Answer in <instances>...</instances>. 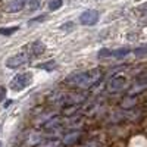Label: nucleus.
Masks as SVG:
<instances>
[{
  "label": "nucleus",
  "instance_id": "nucleus-4",
  "mask_svg": "<svg viewBox=\"0 0 147 147\" xmlns=\"http://www.w3.org/2000/svg\"><path fill=\"white\" fill-rule=\"evenodd\" d=\"M97 21H99V12H97L96 9L85 10L84 13H81V16H80V22L82 24V25H87V27L94 25Z\"/></svg>",
  "mask_w": 147,
  "mask_h": 147
},
{
  "label": "nucleus",
  "instance_id": "nucleus-3",
  "mask_svg": "<svg viewBox=\"0 0 147 147\" xmlns=\"http://www.w3.org/2000/svg\"><path fill=\"white\" fill-rule=\"evenodd\" d=\"M31 57H34L32 53H31V50H25V52L16 53V55H13V56L7 57V60H6V66H7V68H12V69L19 68V66H22V65L28 63V60H30Z\"/></svg>",
  "mask_w": 147,
  "mask_h": 147
},
{
  "label": "nucleus",
  "instance_id": "nucleus-19",
  "mask_svg": "<svg viewBox=\"0 0 147 147\" xmlns=\"http://www.w3.org/2000/svg\"><path fill=\"white\" fill-rule=\"evenodd\" d=\"M134 53H136V55H143V53H147V46L136 49V50H134Z\"/></svg>",
  "mask_w": 147,
  "mask_h": 147
},
{
  "label": "nucleus",
  "instance_id": "nucleus-16",
  "mask_svg": "<svg viewBox=\"0 0 147 147\" xmlns=\"http://www.w3.org/2000/svg\"><path fill=\"white\" fill-rule=\"evenodd\" d=\"M46 19H47L46 15H43V16H37V18H34V19H31V21L28 22V25H34L35 22H41V21H46Z\"/></svg>",
  "mask_w": 147,
  "mask_h": 147
},
{
  "label": "nucleus",
  "instance_id": "nucleus-9",
  "mask_svg": "<svg viewBox=\"0 0 147 147\" xmlns=\"http://www.w3.org/2000/svg\"><path fill=\"white\" fill-rule=\"evenodd\" d=\"M24 6H25V2H24V0H10V2L6 5V10L7 12H12V13H13V12H18V10H21Z\"/></svg>",
  "mask_w": 147,
  "mask_h": 147
},
{
  "label": "nucleus",
  "instance_id": "nucleus-7",
  "mask_svg": "<svg viewBox=\"0 0 147 147\" xmlns=\"http://www.w3.org/2000/svg\"><path fill=\"white\" fill-rule=\"evenodd\" d=\"M85 100V96L84 94H68L62 99V103L65 106H77L78 103Z\"/></svg>",
  "mask_w": 147,
  "mask_h": 147
},
{
  "label": "nucleus",
  "instance_id": "nucleus-10",
  "mask_svg": "<svg viewBox=\"0 0 147 147\" xmlns=\"http://www.w3.org/2000/svg\"><path fill=\"white\" fill-rule=\"evenodd\" d=\"M80 138H81V132L80 131L69 132L68 136H65V138H63V144L65 146H72V144H75Z\"/></svg>",
  "mask_w": 147,
  "mask_h": 147
},
{
  "label": "nucleus",
  "instance_id": "nucleus-18",
  "mask_svg": "<svg viewBox=\"0 0 147 147\" xmlns=\"http://www.w3.org/2000/svg\"><path fill=\"white\" fill-rule=\"evenodd\" d=\"M57 141H49V143H44V144H40L38 147H57Z\"/></svg>",
  "mask_w": 147,
  "mask_h": 147
},
{
  "label": "nucleus",
  "instance_id": "nucleus-8",
  "mask_svg": "<svg viewBox=\"0 0 147 147\" xmlns=\"http://www.w3.org/2000/svg\"><path fill=\"white\" fill-rule=\"evenodd\" d=\"M62 127V119L60 118H52V119H49L46 124L43 125V128L46 129V131H49V132H52V131H56L57 128H60Z\"/></svg>",
  "mask_w": 147,
  "mask_h": 147
},
{
  "label": "nucleus",
  "instance_id": "nucleus-11",
  "mask_svg": "<svg viewBox=\"0 0 147 147\" xmlns=\"http://www.w3.org/2000/svg\"><path fill=\"white\" fill-rule=\"evenodd\" d=\"M44 49H46L44 43H41V41H34V43L31 44V47H30V50H31L32 56H40V55L44 52Z\"/></svg>",
  "mask_w": 147,
  "mask_h": 147
},
{
  "label": "nucleus",
  "instance_id": "nucleus-20",
  "mask_svg": "<svg viewBox=\"0 0 147 147\" xmlns=\"http://www.w3.org/2000/svg\"><path fill=\"white\" fill-rule=\"evenodd\" d=\"M56 65L53 63V62H50V63H47V65H38V68H43V69H52V68H55Z\"/></svg>",
  "mask_w": 147,
  "mask_h": 147
},
{
  "label": "nucleus",
  "instance_id": "nucleus-15",
  "mask_svg": "<svg viewBox=\"0 0 147 147\" xmlns=\"http://www.w3.org/2000/svg\"><path fill=\"white\" fill-rule=\"evenodd\" d=\"M38 6H40V0H30L28 2V9L30 10H35Z\"/></svg>",
  "mask_w": 147,
  "mask_h": 147
},
{
  "label": "nucleus",
  "instance_id": "nucleus-12",
  "mask_svg": "<svg viewBox=\"0 0 147 147\" xmlns=\"http://www.w3.org/2000/svg\"><path fill=\"white\" fill-rule=\"evenodd\" d=\"M62 5H63L62 0H50V3H49V7H50V10H57Z\"/></svg>",
  "mask_w": 147,
  "mask_h": 147
},
{
  "label": "nucleus",
  "instance_id": "nucleus-13",
  "mask_svg": "<svg viewBox=\"0 0 147 147\" xmlns=\"http://www.w3.org/2000/svg\"><path fill=\"white\" fill-rule=\"evenodd\" d=\"M16 31H18V27H13V28H0V34H2V35H6V37L12 35V34L16 32Z\"/></svg>",
  "mask_w": 147,
  "mask_h": 147
},
{
  "label": "nucleus",
  "instance_id": "nucleus-14",
  "mask_svg": "<svg viewBox=\"0 0 147 147\" xmlns=\"http://www.w3.org/2000/svg\"><path fill=\"white\" fill-rule=\"evenodd\" d=\"M137 10H138V12H141V13H140V15H141V18H143V19L147 22V3L141 5V6H140Z\"/></svg>",
  "mask_w": 147,
  "mask_h": 147
},
{
  "label": "nucleus",
  "instance_id": "nucleus-21",
  "mask_svg": "<svg viewBox=\"0 0 147 147\" xmlns=\"http://www.w3.org/2000/svg\"><path fill=\"white\" fill-rule=\"evenodd\" d=\"M0 132H2V124H0Z\"/></svg>",
  "mask_w": 147,
  "mask_h": 147
},
{
  "label": "nucleus",
  "instance_id": "nucleus-5",
  "mask_svg": "<svg viewBox=\"0 0 147 147\" xmlns=\"http://www.w3.org/2000/svg\"><path fill=\"white\" fill-rule=\"evenodd\" d=\"M129 53V49H118V50H109V49H102V50L97 53L100 59H105V57H124Z\"/></svg>",
  "mask_w": 147,
  "mask_h": 147
},
{
  "label": "nucleus",
  "instance_id": "nucleus-2",
  "mask_svg": "<svg viewBox=\"0 0 147 147\" xmlns=\"http://www.w3.org/2000/svg\"><path fill=\"white\" fill-rule=\"evenodd\" d=\"M31 82H32V74L31 72H22V74H18V75H15L12 78L10 88L13 91H22V90H25Z\"/></svg>",
  "mask_w": 147,
  "mask_h": 147
},
{
  "label": "nucleus",
  "instance_id": "nucleus-17",
  "mask_svg": "<svg viewBox=\"0 0 147 147\" xmlns=\"http://www.w3.org/2000/svg\"><path fill=\"white\" fill-rule=\"evenodd\" d=\"M5 99H6V88L3 87V85H0V103H2Z\"/></svg>",
  "mask_w": 147,
  "mask_h": 147
},
{
  "label": "nucleus",
  "instance_id": "nucleus-1",
  "mask_svg": "<svg viewBox=\"0 0 147 147\" xmlns=\"http://www.w3.org/2000/svg\"><path fill=\"white\" fill-rule=\"evenodd\" d=\"M103 77V72L100 68H94L90 71H85V72H75L69 75L66 78V82L71 85H75V87L80 88H90L93 85H96Z\"/></svg>",
  "mask_w": 147,
  "mask_h": 147
},
{
  "label": "nucleus",
  "instance_id": "nucleus-6",
  "mask_svg": "<svg viewBox=\"0 0 147 147\" xmlns=\"http://www.w3.org/2000/svg\"><path fill=\"white\" fill-rule=\"evenodd\" d=\"M125 84H127V78L125 77H113L107 82V90L110 93H118L121 90H124Z\"/></svg>",
  "mask_w": 147,
  "mask_h": 147
}]
</instances>
